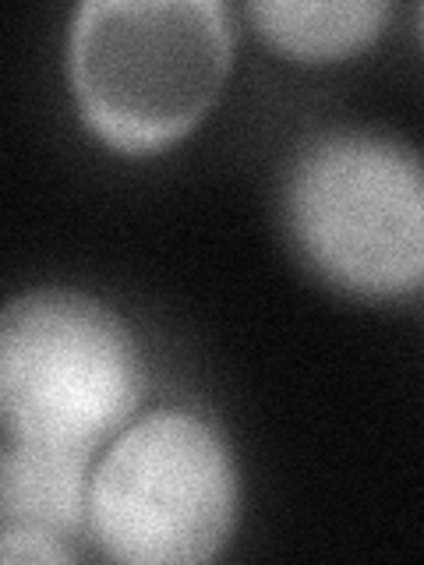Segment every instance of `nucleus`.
I'll list each match as a JSON object with an SVG mask.
<instances>
[{
	"mask_svg": "<svg viewBox=\"0 0 424 565\" xmlns=\"http://www.w3.org/2000/svg\"><path fill=\"white\" fill-rule=\"evenodd\" d=\"M234 25L220 0H85L67 32V82L99 141L124 156L177 146L220 99Z\"/></svg>",
	"mask_w": 424,
	"mask_h": 565,
	"instance_id": "f257e3e1",
	"label": "nucleus"
},
{
	"mask_svg": "<svg viewBox=\"0 0 424 565\" xmlns=\"http://www.w3.org/2000/svg\"><path fill=\"white\" fill-rule=\"evenodd\" d=\"M287 223L297 252L336 290L396 300L424 287V159L403 141L318 138L290 170Z\"/></svg>",
	"mask_w": 424,
	"mask_h": 565,
	"instance_id": "f03ea898",
	"label": "nucleus"
},
{
	"mask_svg": "<svg viewBox=\"0 0 424 565\" xmlns=\"http://www.w3.org/2000/svg\"><path fill=\"white\" fill-rule=\"evenodd\" d=\"M146 371L120 318L78 290L14 297L0 322L4 435L96 452L141 403Z\"/></svg>",
	"mask_w": 424,
	"mask_h": 565,
	"instance_id": "7ed1b4c3",
	"label": "nucleus"
},
{
	"mask_svg": "<svg viewBox=\"0 0 424 565\" xmlns=\"http://www.w3.org/2000/svg\"><path fill=\"white\" fill-rule=\"evenodd\" d=\"M241 505L226 441L191 411L124 428L88 484V537L124 565H199L220 555Z\"/></svg>",
	"mask_w": 424,
	"mask_h": 565,
	"instance_id": "20e7f679",
	"label": "nucleus"
},
{
	"mask_svg": "<svg viewBox=\"0 0 424 565\" xmlns=\"http://www.w3.org/2000/svg\"><path fill=\"white\" fill-rule=\"evenodd\" d=\"M93 452L40 446L4 435L0 452V530H32L57 541L88 530Z\"/></svg>",
	"mask_w": 424,
	"mask_h": 565,
	"instance_id": "39448f33",
	"label": "nucleus"
},
{
	"mask_svg": "<svg viewBox=\"0 0 424 565\" xmlns=\"http://www.w3.org/2000/svg\"><path fill=\"white\" fill-rule=\"evenodd\" d=\"M247 18L273 50L294 61H347L379 40L389 22L382 0H255Z\"/></svg>",
	"mask_w": 424,
	"mask_h": 565,
	"instance_id": "423d86ee",
	"label": "nucleus"
},
{
	"mask_svg": "<svg viewBox=\"0 0 424 565\" xmlns=\"http://www.w3.org/2000/svg\"><path fill=\"white\" fill-rule=\"evenodd\" d=\"M0 558L8 565H35V562H71V547L57 537L32 534V530H0Z\"/></svg>",
	"mask_w": 424,
	"mask_h": 565,
	"instance_id": "0eeeda50",
	"label": "nucleus"
},
{
	"mask_svg": "<svg viewBox=\"0 0 424 565\" xmlns=\"http://www.w3.org/2000/svg\"><path fill=\"white\" fill-rule=\"evenodd\" d=\"M417 22H421V35H424V8L417 11Z\"/></svg>",
	"mask_w": 424,
	"mask_h": 565,
	"instance_id": "6e6552de",
	"label": "nucleus"
}]
</instances>
